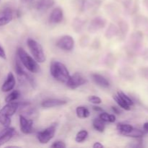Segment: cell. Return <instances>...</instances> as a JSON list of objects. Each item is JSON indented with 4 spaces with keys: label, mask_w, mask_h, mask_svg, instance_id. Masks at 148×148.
Instances as JSON below:
<instances>
[{
    "label": "cell",
    "mask_w": 148,
    "mask_h": 148,
    "mask_svg": "<svg viewBox=\"0 0 148 148\" xmlns=\"http://www.w3.org/2000/svg\"><path fill=\"white\" fill-rule=\"evenodd\" d=\"M88 101L91 103L95 104V105L101 103V102H102L101 98L99 97L96 96V95H90V96L88 97Z\"/></svg>",
    "instance_id": "26"
},
{
    "label": "cell",
    "mask_w": 148,
    "mask_h": 148,
    "mask_svg": "<svg viewBox=\"0 0 148 148\" xmlns=\"http://www.w3.org/2000/svg\"><path fill=\"white\" fill-rule=\"evenodd\" d=\"M116 129L121 134L124 135L126 133H128L133 129V127L128 124H118L116 126Z\"/></svg>",
    "instance_id": "20"
},
{
    "label": "cell",
    "mask_w": 148,
    "mask_h": 148,
    "mask_svg": "<svg viewBox=\"0 0 148 148\" xmlns=\"http://www.w3.org/2000/svg\"><path fill=\"white\" fill-rule=\"evenodd\" d=\"M99 118L102 120L104 122H110V123H114L116 121V116L113 114H108L106 112H101L100 114Z\"/></svg>",
    "instance_id": "21"
},
{
    "label": "cell",
    "mask_w": 148,
    "mask_h": 148,
    "mask_svg": "<svg viewBox=\"0 0 148 148\" xmlns=\"http://www.w3.org/2000/svg\"><path fill=\"white\" fill-rule=\"evenodd\" d=\"M51 147H54V148H65L66 147V145L64 142L56 141V142H54V143L51 145Z\"/></svg>",
    "instance_id": "27"
},
{
    "label": "cell",
    "mask_w": 148,
    "mask_h": 148,
    "mask_svg": "<svg viewBox=\"0 0 148 148\" xmlns=\"http://www.w3.org/2000/svg\"><path fill=\"white\" fill-rule=\"evenodd\" d=\"M66 101L62 99H56V98H49V99L44 100L42 102L41 106L43 108H53V107L61 106L66 104Z\"/></svg>",
    "instance_id": "12"
},
{
    "label": "cell",
    "mask_w": 148,
    "mask_h": 148,
    "mask_svg": "<svg viewBox=\"0 0 148 148\" xmlns=\"http://www.w3.org/2000/svg\"><path fill=\"white\" fill-rule=\"evenodd\" d=\"M56 46L66 51H70L75 46V40L71 36H64L56 42Z\"/></svg>",
    "instance_id": "6"
},
{
    "label": "cell",
    "mask_w": 148,
    "mask_h": 148,
    "mask_svg": "<svg viewBox=\"0 0 148 148\" xmlns=\"http://www.w3.org/2000/svg\"><path fill=\"white\" fill-rule=\"evenodd\" d=\"M86 83V79L83 77L81 74L76 72L72 76L70 75L69 80L66 82V86L71 89H76L78 87L82 86Z\"/></svg>",
    "instance_id": "7"
},
{
    "label": "cell",
    "mask_w": 148,
    "mask_h": 148,
    "mask_svg": "<svg viewBox=\"0 0 148 148\" xmlns=\"http://www.w3.org/2000/svg\"><path fill=\"white\" fill-rule=\"evenodd\" d=\"M19 106H20L19 103L12 101V102L7 103V105L4 106L0 110V123L4 127L7 128L10 127L11 124L10 117L15 114L17 110L18 109Z\"/></svg>",
    "instance_id": "3"
},
{
    "label": "cell",
    "mask_w": 148,
    "mask_h": 148,
    "mask_svg": "<svg viewBox=\"0 0 148 148\" xmlns=\"http://www.w3.org/2000/svg\"><path fill=\"white\" fill-rule=\"evenodd\" d=\"M88 137V131L85 130H80L79 132H77V134H76V137H75V140H76L77 143H81L82 142L85 141L87 139V137Z\"/></svg>",
    "instance_id": "22"
},
{
    "label": "cell",
    "mask_w": 148,
    "mask_h": 148,
    "mask_svg": "<svg viewBox=\"0 0 148 148\" xmlns=\"http://www.w3.org/2000/svg\"><path fill=\"white\" fill-rule=\"evenodd\" d=\"M92 126L96 131L99 132H103L105 130V124L101 119H95L92 121Z\"/></svg>",
    "instance_id": "18"
},
{
    "label": "cell",
    "mask_w": 148,
    "mask_h": 148,
    "mask_svg": "<svg viewBox=\"0 0 148 148\" xmlns=\"http://www.w3.org/2000/svg\"><path fill=\"white\" fill-rule=\"evenodd\" d=\"M27 46L32 55L38 63H43L46 61V56L41 45L33 38H28L27 40Z\"/></svg>",
    "instance_id": "4"
},
{
    "label": "cell",
    "mask_w": 148,
    "mask_h": 148,
    "mask_svg": "<svg viewBox=\"0 0 148 148\" xmlns=\"http://www.w3.org/2000/svg\"><path fill=\"white\" fill-rule=\"evenodd\" d=\"M117 95H118L126 103L128 104L130 106H132L134 105V102L132 101V100L130 97L127 96V95H126L124 92H123L122 91H119V92H117Z\"/></svg>",
    "instance_id": "25"
},
{
    "label": "cell",
    "mask_w": 148,
    "mask_h": 148,
    "mask_svg": "<svg viewBox=\"0 0 148 148\" xmlns=\"http://www.w3.org/2000/svg\"><path fill=\"white\" fill-rule=\"evenodd\" d=\"M92 109H93L94 111H97V112H103V109L101 107L97 106H92Z\"/></svg>",
    "instance_id": "31"
},
{
    "label": "cell",
    "mask_w": 148,
    "mask_h": 148,
    "mask_svg": "<svg viewBox=\"0 0 148 148\" xmlns=\"http://www.w3.org/2000/svg\"><path fill=\"white\" fill-rule=\"evenodd\" d=\"M13 19L12 10L9 7L0 11V26H4L10 23Z\"/></svg>",
    "instance_id": "9"
},
{
    "label": "cell",
    "mask_w": 148,
    "mask_h": 148,
    "mask_svg": "<svg viewBox=\"0 0 148 148\" xmlns=\"http://www.w3.org/2000/svg\"><path fill=\"white\" fill-rule=\"evenodd\" d=\"M53 0H39L36 4V8L39 11H45L53 7Z\"/></svg>",
    "instance_id": "16"
},
{
    "label": "cell",
    "mask_w": 148,
    "mask_h": 148,
    "mask_svg": "<svg viewBox=\"0 0 148 148\" xmlns=\"http://www.w3.org/2000/svg\"><path fill=\"white\" fill-rule=\"evenodd\" d=\"M144 135V132L142 131V130H138V129H136L133 127L132 130L130 132H129L128 133H126L124 134V136L129 137H134V138H139V137H142Z\"/></svg>",
    "instance_id": "19"
},
{
    "label": "cell",
    "mask_w": 148,
    "mask_h": 148,
    "mask_svg": "<svg viewBox=\"0 0 148 148\" xmlns=\"http://www.w3.org/2000/svg\"><path fill=\"white\" fill-rule=\"evenodd\" d=\"M50 73L56 80L63 83H66L70 77V75L63 63L58 61H53L50 65Z\"/></svg>",
    "instance_id": "1"
},
{
    "label": "cell",
    "mask_w": 148,
    "mask_h": 148,
    "mask_svg": "<svg viewBox=\"0 0 148 148\" xmlns=\"http://www.w3.org/2000/svg\"><path fill=\"white\" fill-rule=\"evenodd\" d=\"M0 1H1V0H0Z\"/></svg>",
    "instance_id": "35"
},
{
    "label": "cell",
    "mask_w": 148,
    "mask_h": 148,
    "mask_svg": "<svg viewBox=\"0 0 148 148\" xmlns=\"http://www.w3.org/2000/svg\"><path fill=\"white\" fill-rule=\"evenodd\" d=\"M92 78L94 82L98 86L101 87V88H108V87H109V82L105 77L98 75V74H92Z\"/></svg>",
    "instance_id": "15"
},
{
    "label": "cell",
    "mask_w": 148,
    "mask_h": 148,
    "mask_svg": "<svg viewBox=\"0 0 148 148\" xmlns=\"http://www.w3.org/2000/svg\"><path fill=\"white\" fill-rule=\"evenodd\" d=\"M0 58H1V59H7L5 51H4V49H3V48L1 46V45H0Z\"/></svg>",
    "instance_id": "29"
},
{
    "label": "cell",
    "mask_w": 148,
    "mask_h": 148,
    "mask_svg": "<svg viewBox=\"0 0 148 148\" xmlns=\"http://www.w3.org/2000/svg\"><path fill=\"white\" fill-rule=\"evenodd\" d=\"M104 146L101 143H99V142H96V143H94L93 145H92V147L93 148H102Z\"/></svg>",
    "instance_id": "30"
},
{
    "label": "cell",
    "mask_w": 148,
    "mask_h": 148,
    "mask_svg": "<svg viewBox=\"0 0 148 148\" xmlns=\"http://www.w3.org/2000/svg\"><path fill=\"white\" fill-rule=\"evenodd\" d=\"M106 21L102 17H96L91 21L89 30L91 32H95L105 27Z\"/></svg>",
    "instance_id": "13"
},
{
    "label": "cell",
    "mask_w": 148,
    "mask_h": 148,
    "mask_svg": "<svg viewBox=\"0 0 148 148\" xmlns=\"http://www.w3.org/2000/svg\"><path fill=\"white\" fill-rule=\"evenodd\" d=\"M21 1H23V3H25V4H28V3L32 2L33 0H21Z\"/></svg>",
    "instance_id": "34"
},
{
    "label": "cell",
    "mask_w": 148,
    "mask_h": 148,
    "mask_svg": "<svg viewBox=\"0 0 148 148\" xmlns=\"http://www.w3.org/2000/svg\"><path fill=\"white\" fill-rule=\"evenodd\" d=\"M18 59L22 62V64L31 73H37L40 71V66L35 59L28 54L23 48L20 47L17 50Z\"/></svg>",
    "instance_id": "2"
},
{
    "label": "cell",
    "mask_w": 148,
    "mask_h": 148,
    "mask_svg": "<svg viewBox=\"0 0 148 148\" xmlns=\"http://www.w3.org/2000/svg\"><path fill=\"white\" fill-rule=\"evenodd\" d=\"M15 84L16 80L14 75L12 72H9L5 82L3 83L2 86H1V91L4 92H7L12 90L13 88L15 86Z\"/></svg>",
    "instance_id": "10"
},
{
    "label": "cell",
    "mask_w": 148,
    "mask_h": 148,
    "mask_svg": "<svg viewBox=\"0 0 148 148\" xmlns=\"http://www.w3.org/2000/svg\"><path fill=\"white\" fill-rule=\"evenodd\" d=\"M111 108H112V110L114 111V112L115 113V114H120V113H121V111H120L119 108H117V107H116V106H112Z\"/></svg>",
    "instance_id": "32"
},
{
    "label": "cell",
    "mask_w": 148,
    "mask_h": 148,
    "mask_svg": "<svg viewBox=\"0 0 148 148\" xmlns=\"http://www.w3.org/2000/svg\"><path fill=\"white\" fill-rule=\"evenodd\" d=\"M143 129H144V130L145 132L148 133V122L145 123L144 125H143Z\"/></svg>",
    "instance_id": "33"
},
{
    "label": "cell",
    "mask_w": 148,
    "mask_h": 148,
    "mask_svg": "<svg viewBox=\"0 0 148 148\" xmlns=\"http://www.w3.org/2000/svg\"><path fill=\"white\" fill-rule=\"evenodd\" d=\"M20 131L23 134H28L33 132V121L27 119L24 116H20Z\"/></svg>",
    "instance_id": "8"
},
{
    "label": "cell",
    "mask_w": 148,
    "mask_h": 148,
    "mask_svg": "<svg viewBox=\"0 0 148 148\" xmlns=\"http://www.w3.org/2000/svg\"><path fill=\"white\" fill-rule=\"evenodd\" d=\"M111 27H109V29H108V31H107V32H108V33H107V34H108V37L109 36L110 34H112V35H111V36H114L116 34V33H117L116 27L115 26H114V25H111Z\"/></svg>",
    "instance_id": "28"
},
{
    "label": "cell",
    "mask_w": 148,
    "mask_h": 148,
    "mask_svg": "<svg viewBox=\"0 0 148 148\" xmlns=\"http://www.w3.org/2000/svg\"><path fill=\"white\" fill-rule=\"evenodd\" d=\"M64 17V13L60 7H56L51 12L49 17V21L51 23L58 24L62 21Z\"/></svg>",
    "instance_id": "11"
},
{
    "label": "cell",
    "mask_w": 148,
    "mask_h": 148,
    "mask_svg": "<svg viewBox=\"0 0 148 148\" xmlns=\"http://www.w3.org/2000/svg\"><path fill=\"white\" fill-rule=\"evenodd\" d=\"M76 114L78 118L85 119L90 116V111L85 106H78L76 108Z\"/></svg>",
    "instance_id": "17"
},
{
    "label": "cell",
    "mask_w": 148,
    "mask_h": 148,
    "mask_svg": "<svg viewBox=\"0 0 148 148\" xmlns=\"http://www.w3.org/2000/svg\"><path fill=\"white\" fill-rule=\"evenodd\" d=\"M15 134V130L14 128L7 127V130L0 135V147L8 143Z\"/></svg>",
    "instance_id": "14"
},
{
    "label": "cell",
    "mask_w": 148,
    "mask_h": 148,
    "mask_svg": "<svg viewBox=\"0 0 148 148\" xmlns=\"http://www.w3.org/2000/svg\"><path fill=\"white\" fill-rule=\"evenodd\" d=\"M56 124H51L50 127H47L44 130L41 132H39L37 134V138L39 143L41 144H46L49 143L51 140L53 139L54 137L55 132H56Z\"/></svg>",
    "instance_id": "5"
},
{
    "label": "cell",
    "mask_w": 148,
    "mask_h": 148,
    "mask_svg": "<svg viewBox=\"0 0 148 148\" xmlns=\"http://www.w3.org/2000/svg\"><path fill=\"white\" fill-rule=\"evenodd\" d=\"M20 92L18 90H13L12 92H10V94H9L5 98V101L7 103L12 102V101H15L17 98L20 97Z\"/></svg>",
    "instance_id": "24"
},
{
    "label": "cell",
    "mask_w": 148,
    "mask_h": 148,
    "mask_svg": "<svg viewBox=\"0 0 148 148\" xmlns=\"http://www.w3.org/2000/svg\"><path fill=\"white\" fill-rule=\"evenodd\" d=\"M113 98H114V101H115L117 103V104H118V105L119 106L121 107V108H123V109L126 110V111H130V110L131 109V108H130V107H131V106H129L128 104L124 102V101H123V100L121 99V98H120V97L118 95H114V96L113 97Z\"/></svg>",
    "instance_id": "23"
}]
</instances>
